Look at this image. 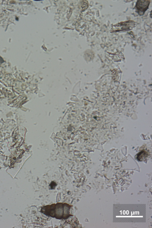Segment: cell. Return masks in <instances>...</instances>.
Here are the masks:
<instances>
[{"mask_svg": "<svg viewBox=\"0 0 152 228\" xmlns=\"http://www.w3.org/2000/svg\"><path fill=\"white\" fill-rule=\"evenodd\" d=\"M133 21H126L114 25L112 30V32L119 31L129 30L134 26Z\"/></svg>", "mask_w": 152, "mask_h": 228, "instance_id": "6da1fadb", "label": "cell"}, {"mask_svg": "<svg viewBox=\"0 0 152 228\" xmlns=\"http://www.w3.org/2000/svg\"><path fill=\"white\" fill-rule=\"evenodd\" d=\"M150 3L149 0H138L137 1L135 7L139 15L144 14L148 9Z\"/></svg>", "mask_w": 152, "mask_h": 228, "instance_id": "7a4b0ae2", "label": "cell"}, {"mask_svg": "<svg viewBox=\"0 0 152 228\" xmlns=\"http://www.w3.org/2000/svg\"><path fill=\"white\" fill-rule=\"evenodd\" d=\"M147 153L145 151H143L139 153L137 155V159L140 161H141L147 156Z\"/></svg>", "mask_w": 152, "mask_h": 228, "instance_id": "3957f363", "label": "cell"}]
</instances>
